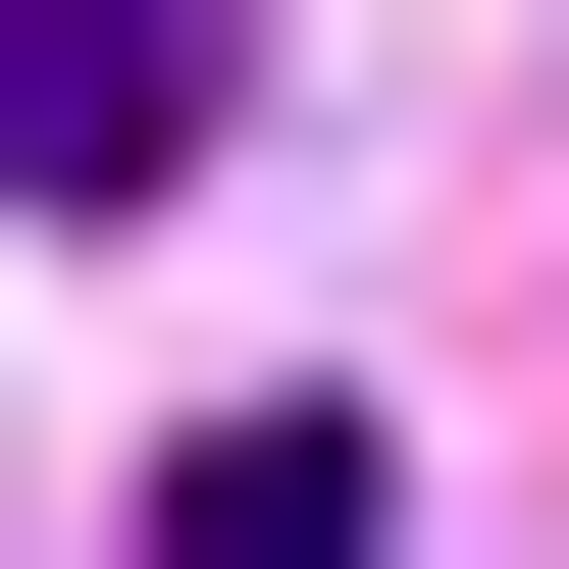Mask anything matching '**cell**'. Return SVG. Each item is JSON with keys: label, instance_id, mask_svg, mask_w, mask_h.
<instances>
[{"label": "cell", "instance_id": "cell-1", "mask_svg": "<svg viewBox=\"0 0 569 569\" xmlns=\"http://www.w3.org/2000/svg\"><path fill=\"white\" fill-rule=\"evenodd\" d=\"M208 104H259V0H0V208H156Z\"/></svg>", "mask_w": 569, "mask_h": 569}]
</instances>
